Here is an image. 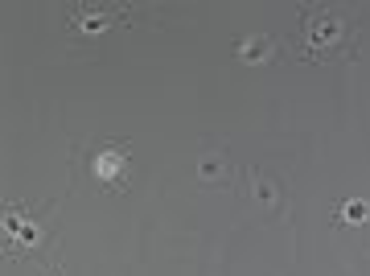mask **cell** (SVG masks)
Listing matches in <instances>:
<instances>
[{
    "mask_svg": "<svg viewBox=\"0 0 370 276\" xmlns=\"http://www.w3.org/2000/svg\"><path fill=\"white\" fill-rule=\"evenodd\" d=\"M124 165H128V157L120 153V148H103L99 157L91 161V174L99 178V182H120V174H124Z\"/></svg>",
    "mask_w": 370,
    "mask_h": 276,
    "instance_id": "cell-1",
    "label": "cell"
},
{
    "mask_svg": "<svg viewBox=\"0 0 370 276\" xmlns=\"http://www.w3.org/2000/svg\"><path fill=\"white\" fill-rule=\"evenodd\" d=\"M337 33H341L337 17H317V21L309 25V42H313V46H333V42H337Z\"/></svg>",
    "mask_w": 370,
    "mask_h": 276,
    "instance_id": "cell-2",
    "label": "cell"
},
{
    "mask_svg": "<svg viewBox=\"0 0 370 276\" xmlns=\"http://www.w3.org/2000/svg\"><path fill=\"white\" fill-rule=\"evenodd\" d=\"M239 58L255 66V62H264V58H272V42H268V38H247V42L239 46Z\"/></svg>",
    "mask_w": 370,
    "mask_h": 276,
    "instance_id": "cell-3",
    "label": "cell"
},
{
    "mask_svg": "<svg viewBox=\"0 0 370 276\" xmlns=\"http://www.w3.org/2000/svg\"><path fill=\"white\" fill-rule=\"evenodd\" d=\"M341 219H346V223H367L370 206H367V202H358V198H350V202L341 206Z\"/></svg>",
    "mask_w": 370,
    "mask_h": 276,
    "instance_id": "cell-4",
    "label": "cell"
},
{
    "mask_svg": "<svg viewBox=\"0 0 370 276\" xmlns=\"http://www.w3.org/2000/svg\"><path fill=\"white\" fill-rule=\"evenodd\" d=\"M198 174H202V178H210V182H218V178H223V157H218V153H210V157H202V165H198Z\"/></svg>",
    "mask_w": 370,
    "mask_h": 276,
    "instance_id": "cell-5",
    "label": "cell"
},
{
    "mask_svg": "<svg viewBox=\"0 0 370 276\" xmlns=\"http://www.w3.org/2000/svg\"><path fill=\"white\" fill-rule=\"evenodd\" d=\"M255 194H259V202H264V206H276V190L264 182V178H255Z\"/></svg>",
    "mask_w": 370,
    "mask_h": 276,
    "instance_id": "cell-6",
    "label": "cell"
}]
</instances>
